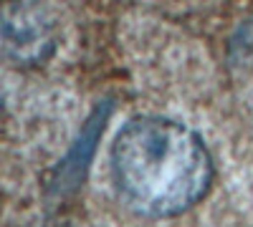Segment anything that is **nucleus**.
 <instances>
[{"label": "nucleus", "mask_w": 253, "mask_h": 227, "mask_svg": "<svg viewBox=\"0 0 253 227\" xmlns=\"http://www.w3.org/2000/svg\"><path fill=\"white\" fill-rule=\"evenodd\" d=\"M112 111H114L112 101H101V104L89 114V119L84 121V127L76 134L74 144L69 147L66 157H63L56 167V174H53V182H51V190L56 195L63 197V195L79 190V184L84 182V177L89 172V164L96 154V144L104 134V127H107Z\"/></svg>", "instance_id": "7ed1b4c3"}, {"label": "nucleus", "mask_w": 253, "mask_h": 227, "mask_svg": "<svg viewBox=\"0 0 253 227\" xmlns=\"http://www.w3.org/2000/svg\"><path fill=\"white\" fill-rule=\"evenodd\" d=\"M112 177L119 197L144 217H175L208 195L213 159L203 139L165 116H134L114 136Z\"/></svg>", "instance_id": "f257e3e1"}, {"label": "nucleus", "mask_w": 253, "mask_h": 227, "mask_svg": "<svg viewBox=\"0 0 253 227\" xmlns=\"http://www.w3.org/2000/svg\"><path fill=\"white\" fill-rule=\"evenodd\" d=\"M56 20L48 8L36 3H13L3 8L0 43L15 66H38L56 51Z\"/></svg>", "instance_id": "f03ea898"}]
</instances>
